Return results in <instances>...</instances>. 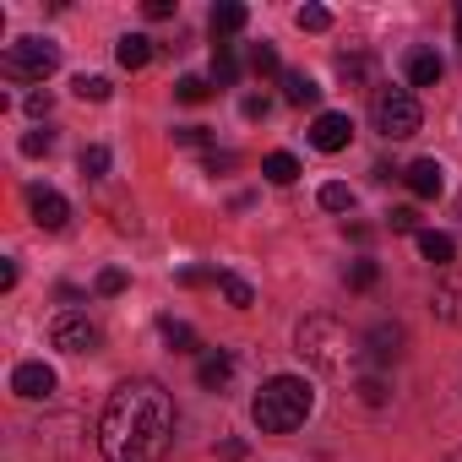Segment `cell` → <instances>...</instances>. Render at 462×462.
Returning <instances> with one entry per match:
<instances>
[{
	"label": "cell",
	"mask_w": 462,
	"mask_h": 462,
	"mask_svg": "<svg viewBox=\"0 0 462 462\" xmlns=\"http://www.w3.org/2000/svg\"><path fill=\"white\" fill-rule=\"evenodd\" d=\"M207 93H212V88H207L201 77H180V82H174V98H180V104H201Z\"/></svg>",
	"instance_id": "obj_28"
},
{
	"label": "cell",
	"mask_w": 462,
	"mask_h": 462,
	"mask_svg": "<svg viewBox=\"0 0 462 462\" xmlns=\"http://www.w3.org/2000/svg\"><path fill=\"white\" fill-rule=\"evenodd\" d=\"M402 180H408V190H413V196H424V201H430V196H440V185H446V169H440L435 158H413V163L402 169Z\"/></svg>",
	"instance_id": "obj_10"
},
{
	"label": "cell",
	"mask_w": 462,
	"mask_h": 462,
	"mask_svg": "<svg viewBox=\"0 0 462 462\" xmlns=\"http://www.w3.org/2000/svg\"><path fill=\"white\" fill-rule=\"evenodd\" d=\"M28 115H50V93H28Z\"/></svg>",
	"instance_id": "obj_39"
},
{
	"label": "cell",
	"mask_w": 462,
	"mask_h": 462,
	"mask_svg": "<svg viewBox=\"0 0 462 462\" xmlns=\"http://www.w3.org/2000/svg\"><path fill=\"white\" fill-rule=\"evenodd\" d=\"M262 174H267L273 185H294V180H300V158H294V152H267V158H262Z\"/></svg>",
	"instance_id": "obj_18"
},
{
	"label": "cell",
	"mask_w": 462,
	"mask_h": 462,
	"mask_svg": "<svg viewBox=\"0 0 462 462\" xmlns=\"http://www.w3.org/2000/svg\"><path fill=\"white\" fill-rule=\"evenodd\" d=\"M82 174L88 180H104L109 174V147H82Z\"/></svg>",
	"instance_id": "obj_26"
},
{
	"label": "cell",
	"mask_w": 462,
	"mask_h": 462,
	"mask_svg": "<svg viewBox=\"0 0 462 462\" xmlns=\"http://www.w3.org/2000/svg\"><path fill=\"white\" fill-rule=\"evenodd\" d=\"M310 408H316L310 381H300V375H273V381L256 392L251 419H256L262 435H289V430H300V424L310 419Z\"/></svg>",
	"instance_id": "obj_2"
},
{
	"label": "cell",
	"mask_w": 462,
	"mask_h": 462,
	"mask_svg": "<svg viewBox=\"0 0 462 462\" xmlns=\"http://www.w3.org/2000/svg\"><path fill=\"white\" fill-rule=\"evenodd\" d=\"M283 98L305 109V104H316V98H321V88H316V77H305V71H283Z\"/></svg>",
	"instance_id": "obj_17"
},
{
	"label": "cell",
	"mask_w": 462,
	"mask_h": 462,
	"mask_svg": "<svg viewBox=\"0 0 462 462\" xmlns=\"http://www.w3.org/2000/svg\"><path fill=\"white\" fill-rule=\"evenodd\" d=\"M212 82H217V88H235V82H240V55H235V44H217V50H212Z\"/></svg>",
	"instance_id": "obj_16"
},
{
	"label": "cell",
	"mask_w": 462,
	"mask_h": 462,
	"mask_svg": "<svg viewBox=\"0 0 462 462\" xmlns=\"http://www.w3.org/2000/svg\"><path fill=\"white\" fill-rule=\"evenodd\" d=\"M348 136H354V120H348V115H337V109L316 115V125H310V147H321V152H343V147H348Z\"/></svg>",
	"instance_id": "obj_9"
},
{
	"label": "cell",
	"mask_w": 462,
	"mask_h": 462,
	"mask_svg": "<svg viewBox=\"0 0 462 462\" xmlns=\"http://www.w3.org/2000/svg\"><path fill=\"white\" fill-rule=\"evenodd\" d=\"M435 316L451 321V327H462V283H457V278L435 289Z\"/></svg>",
	"instance_id": "obj_19"
},
{
	"label": "cell",
	"mask_w": 462,
	"mask_h": 462,
	"mask_svg": "<svg viewBox=\"0 0 462 462\" xmlns=\"http://www.w3.org/2000/svg\"><path fill=\"white\" fill-rule=\"evenodd\" d=\"M359 397H365V402H386V381H381V375H365V381H359Z\"/></svg>",
	"instance_id": "obj_34"
},
{
	"label": "cell",
	"mask_w": 462,
	"mask_h": 462,
	"mask_svg": "<svg viewBox=\"0 0 462 462\" xmlns=\"http://www.w3.org/2000/svg\"><path fill=\"white\" fill-rule=\"evenodd\" d=\"M446 462H462V446H457V451H451V457H446Z\"/></svg>",
	"instance_id": "obj_42"
},
{
	"label": "cell",
	"mask_w": 462,
	"mask_h": 462,
	"mask_svg": "<svg viewBox=\"0 0 462 462\" xmlns=\"http://www.w3.org/2000/svg\"><path fill=\"white\" fill-rule=\"evenodd\" d=\"M457 44H462V6H457Z\"/></svg>",
	"instance_id": "obj_41"
},
{
	"label": "cell",
	"mask_w": 462,
	"mask_h": 462,
	"mask_svg": "<svg viewBox=\"0 0 462 462\" xmlns=\"http://www.w3.org/2000/svg\"><path fill=\"white\" fill-rule=\"evenodd\" d=\"M180 283H185V289H201V283H217V273H207V267H185Z\"/></svg>",
	"instance_id": "obj_35"
},
{
	"label": "cell",
	"mask_w": 462,
	"mask_h": 462,
	"mask_svg": "<svg viewBox=\"0 0 462 462\" xmlns=\"http://www.w3.org/2000/svg\"><path fill=\"white\" fill-rule=\"evenodd\" d=\"M147 17L158 23V17H174V0H147Z\"/></svg>",
	"instance_id": "obj_37"
},
{
	"label": "cell",
	"mask_w": 462,
	"mask_h": 462,
	"mask_svg": "<svg viewBox=\"0 0 462 462\" xmlns=\"http://www.w3.org/2000/svg\"><path fill=\"white\" fill-rule=\"evenodd\" d=\"M55 66H60V50L50 39H17V44H6V55H0V71L17 77V82H44Z\"/></svg>",
	"instance_id": "obj_4"
},
{
	"label": "cell",
	"mask_w": 462,
	"mask_h": 462,
	"mask_svg": "<svg viewBox=\"0 0 462 462\" xmlns=\"http://www.w3.org/2000/svg\"><path fill=\"white\" fill-rule=\"evenodd\" d=\"M12 392H17V397H28V402H44V397L55 392V370H50L44 359H28V365H17V370H12Z\"/></svg>",
	"instance_id": "obj_8"
},
{
	"label": "cell",
	"mask_w": 462,
	"mask_h": 462,
	"mask_svg": "<svg viewBox=\"0 0 462 462\" xmlns=\"http://www.w3.org/2000/svg\"><path fill=\"white\" fill-rule=\"evenodd\" d=\"M245 457V440H223V462H240Z\"/></svg>",
	"instance_id": "obj_40"
},
{
	"label": "cell",
	"mask_w": 462,
	"mask_h": 462,
	"mask_svg": "<svg viewBox=\"0 0 462 462\" xmlns=\"http://www.w3.org/2000/svg\"><path fill=\"white\" fill-rule=\"evenodd\" d=\"M375 278H381V267H375V262H354L348 289H359V294H365V289H375Z\"/></svg>",
	"instance_id": "obj_30"
},
{
	"label": "cell",
	"mask_w": 462,
	"mask_h": 462,
	"mask_svg": "<svg viewBox=\"0 0 462 462\" xmlns=\"http://www.w3.org/2000/svg\"><path fill=\"white\" fill-rule=\"evenodd\" d=\"M294 23H300L305 33H327V28H332V12H327V6H300Z\"/></svg>",
	"instance_id": "obj_23"
},
{
	"label": "cell",
	"mask_w": 462,
	"mask_h": 462,
	"mask_svg": "<svg viewBox=\"0 0 462 462\" xmlns=\"http://www.w3.org/2000/svg\"><path fill=\"white\" fill-rule=\"evenodd\" d=\"M294 343H300V354L316 365V370H348V359H354V337H348V327L343 321H332V316H305L300 321V332H294Z\"/></svg>",
	"instance_id": "obj_3"
},
{
	"label": "cell",
	"mask_w": 462,
	"mask_h": 462,
	"mask_svg": "<svg viewBox=\"0 0 462 462\" xmlns=\"http://www.w3.org/2000/svg\"><path fill=\"white\" fill-rule=\"evenodd\" d=\"M245 23H251V12H245V6H235V0H223V6H212V33H217V39L240 33Z\"/></svg>",
	"instance_id": "obj_15"
},
{
	"label": "cell",
	"mask_w": 462,
	"mask_h": 462,
	"mask_svg": "<svg viewBox=\"0 0 462 462\" xmlns=\"http://www.w3.org/2000/svg\"><path fill=\"white\" fill-rule=\"evenodd\" d=\"M228 375H235V354L207 348V354H201V365H196V381H201L207 392H223V386H228Z\"/></svg>",
	"instance_id": "obj_12"
},
{
	"label": "cell",
	"mask_w": 462,
	"mask_h": 462,
	"mask_svg": "<svg viewBox=\"0 0 462 462\" xmlns=\"http://www.w3.org/2000/svg\"><path fill=\"white\" fill-rule=\"evenodd\" d=\"M217 289H223V300L235 305V310H251V305H256V289H251L245 278H235V273H217Z\"/></svg>",
	"instance_id": "obj_20"
},
{
	"label": "cell",
	"mask_w": 462,
	"mask_h": 462,
	"mask_svg": "<svg viewBox=\"0 0 462 462\" xmlns=\"http://www.w3.org/2000/svg\"><path fill=\"white\" fill-rule=\"evenodd\" d=\"M240 109H245V120H262V115H267V98H256V93H251Z\"/></svg>",
	"instance_id": "obj_36"
},
{
	"label": "cell",
	"mask_w": 462,
	"mask_h": 462,
	"mask_svg": "<svg viewBox=\"0 0 462 462\" xmlns=\"http://www.w3.org/2000/svg\"><path fill=\"white\" fill-rule=\"evenodd\" d=\"M419 251H424V262H435V267H451V256H457V245H451V235H419Z\"/></svg>",
	"instance_id": "obj_21"
},
{
	"label": "cell",
	"mask_w": 462,
	"mask_h": 462,
	"mask_svg": "<svg viewBox=\"0 0 462 462\" xmlns=\"http://www.w3.org/2000/svg\"><path fill=\"white\" fill-rule=\"evenodd\" d=\"M217 169H235V152H212L207 158V174H217Z\"/></svg>",
	"instance_id": "obj_38"
},
{
	"label": "cell",
	"mask_w": 462,
	"mask_h": 462,
	"mask_svg": "<svg viewBox=\"0 0 462 462\" xmlns=\"http://www.w3.org/2000/svg\"><path fill=\"white\" fill-rule=\"evenodd\" d=\"M174 435V402L158 381H120L98 419V446L109 462H158Z\"/></svg>",
	"instance_id": "obj_1"
},
{
	"label": "cell",
	"mask_w": 462,
	"mask_h": 462,
	"mask_svg": "<svg viewBox=\"0 0 462 462\" xmlns=\"http://www.w3.org/2000/svg\"><path fill=\"white\" fill-rule=\"evenodd\" d=\"M28 212H33L39 228H50V235H55V228H66V217H71V201L60 190H50V185H33L28 190Z\"/></svg>",
	"instance_id": "obj_7"
},
{
	"label": "cell",
	"mask_w": 462,
	"mask_h": 462,
	"mask_svg": "<svg viewBox=\"0 0 462 462\" xmlns=\"http://www.w3.org/2000/svg\"><path fill=\"white\" fill-rule=\"evenodd\" d=\"M402 71H408V82H413V88H435V82H440V71H446V60H440L435 50H424V44H419V50H408Z\"/></svg>",
	"instance_id": "obj_11"
},
{
	"label": "cell",
	"mask_w": 462,
	"mask_h": 462,
	"mask_svg": "<svg viewBox=\"0 0 462 462\" xmlns=\"http://www.w3.org/2000/svg\"><path fill=\"white\" fill-rule=\"evenodd\" d=\"M386 217H392V228H397V235H413V228H419V212H413V207H392Z\"/></svg>",
	"instance_id": "obj_31"
},
{
	"label": "cell",
	"mask_w": 462,
	"mask_h": 462,
	"mask_svg": "<svg viewBox=\"0 0 462 462\" xmlns=\"http://www.w3.org/2000/svg\"><path fill=\"white\" fill-rule=\"evenodd\" d=\"M77 98L104 104V98H109V77H77Z\"/></svg>",
	"instance_id": "obj_27"
},
{
	"label": "cell",
	"mask_w": 462,
	"mask_h": 462,
	"mask_svg": "<svg viewBox=\"0 0 462 462\" xmlns=\"http://www.w3.org/2000/svg\"><path fill=\"white\" fill-rule=\"evenodd\" d=\"M115 60H120L125 71H142V66L152 60V39H142V33H125V39L115 44Z\"/></svg>",
	"instance_id": "obj_14"
},
{
	"label": "cell",
	"mask_w": 462,
	"mask_h": 462,
	"mask_svg": "<svg viewBox=\"0 0 462 462\" xmlns=\"http://www.w3.org/2000/svg\"><path fill=\"white\" fill-rule=\"evenodd\" d=\"M321 207H327V212H348V207H354V190H348L343 180H332V185H321Z\"/></svg>",
	"instance_id": "obj_25"
},
{
	"label": "cell",
	"mask_w": 462,
	"mask_h": 462,
	"mask_svg": "<svg viewBox=\"0 0 462 462\" xmlns=\"http://www.w3.org/2000/svg\"><path fill=\"white\" fill-rule=\"evenodd\" d=\"M50 343H55V348H66V354H93V348L104 343V332H98L88 316H77V310H71V316H55Z\"/></svg>",
	"instance_id": "obj_6"
},
{
	"label": "cell",
	"mask_w": 462,
	"mask_h": 462,
	"mask_svg": "<svg viewBox=\"0 0 462 462\" xmlns=\"http://www.w3.org/2000/svg\"><path fill=\"white\" fill-rule=\"evenodd\" d=\"M419 98L413 93H402V88H386L381 98H375V131L381 136H392V142H402V136H413L419 131Z\"/></svg>",
	"instance_id": "obj_5"
},
{
	"label": "cell",
	"mask_w": 462,
	"mask_h": 462,
	"mask_svg": "<svg viewBox=\"0 0 462 462\" xmlns=\"http://www.w3.org/2000/svg\"><path fill=\"white\" fill-rule=\"evenodd\" d=\"M120 289H125V273L120 267H104L98 273V294H120Z\"/></svg>",
	"instance_id": "obj_33"
},
{
	"label": "cell",
	"mask_w": 462,
	"mask_h": 462,
	"mask_svg": "<svg viewBox=\"0 0 462 462\" xmlns=\"http://www.w3.org/2000/svg\"><path fill=\"white\" fill-rule=\"evenodd\" d=\"M174 142H180V147H207V125H180Z\"/></svg>",
	"instance_id": "obj_32"
},
{
	"label": "cell",
	"mask_w": 462,
	"mask_h": 462,
	"mask_svg": "<svg viewBox=\"0 0 462 462\" xmlns=\"http://www.w3.org/2000/svg\"><path fill=\"white\" fill-rule=\"evenodd\" d=\"M251 71H256V77H283L278 50H273V44H256V50H251Z\"/></svg>",
	"instance_id": "obj_24"
},
{
	"label": "cell",
	"mask_w": 462,
	"mask_h": 462,
	"mask_svg": "<svg viewBox=\"0 0 462 462\" xmlns=\"http://www.w3.org/2000/svg\"><path fill=\"white\" fill-rule=\"evenodd\" d=\"M158 332H163V343H169L174 354H196V332H190L185 321H174V316H163V321H158Z\"/></svg>",
	"instance_id": "obj_22"
},
{
	"label": "cell",
	"mask_w": 462,
	"mask_h": 462,
	"mask_svg": "<svg viewBox=\"0 0 462 462\" xmlns=\"http://www.w3.org/2000/svg\"><path fill=\"white\" fill-rule=\"evenodd\" d=\"M50 147H55V131H28L23 136V158H44Z\"/></svg>",
	"instance_id": "obj_29"
},
{
	"label": "cell",
	"mask_w": 462,
	"mask_h": 462,
	"mask_svg": "<svg viewBox=\"0 0 462 462\" xmlns=\"http://www.w3.org/2000/svg\"><path fill=\"white\" fill-rule=\"evenodd\" d=\"M365 348H370V359H397L402 354V327L397 321H381V327H370V337H365Z\"/></svg>",
	"instance_id": "obj_13"
}]
</instances>
